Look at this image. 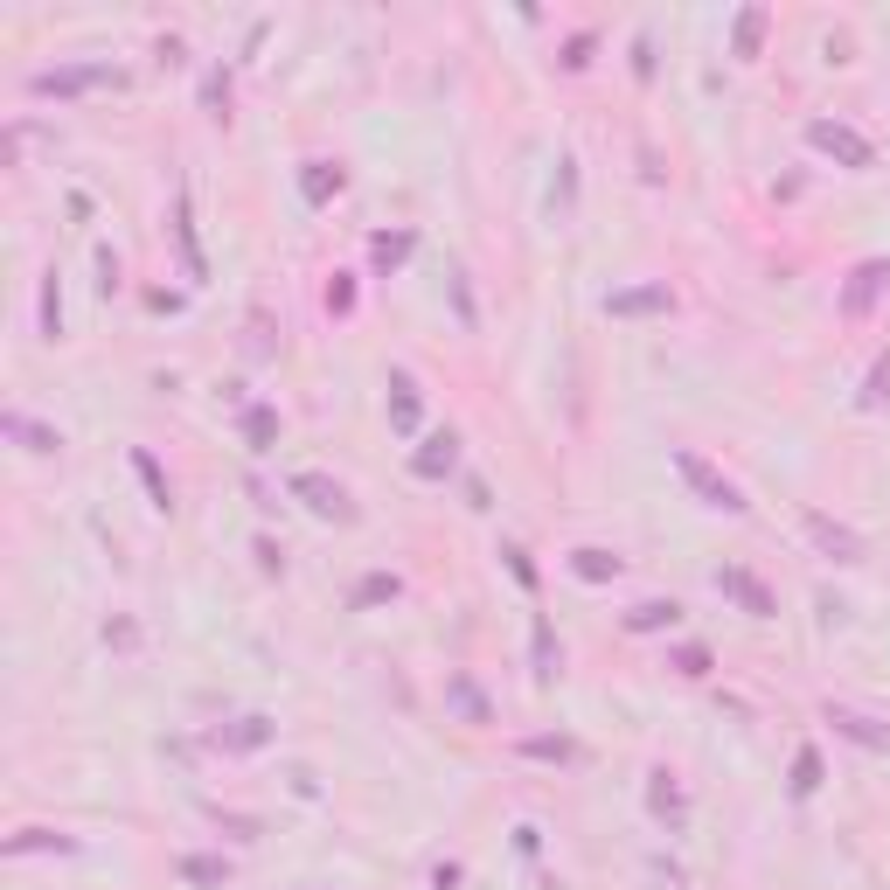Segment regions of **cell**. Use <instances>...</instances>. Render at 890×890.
Returning <instances> with one entry per match:
<instances>
[{
	"mask_svg": "<svg viewBox=\"0 0 890 890\" xmlns=\"http://www.w3.org/2000/svg\"><path fill=\"white\" fill-rule=\"evenodd\" d=\"M675 466H682V480L703 494V508H724V515H744V487L738 480H724L703 452H675Z\"/></svg>",
	"mask_w": 890,
	"mask_h": 890,
	"instance_id": "1",
	"label": "cell"
},
{
	"mask_svg": "<svg viewBox=\"0 0 890 890\" xmlns=\"http://www.w3.org/2000/svg\"><path fill=\"white\" fill-rule=\"evenodd\" d=\"M293 494H306V508H313V515H327V522H355L348 487H341V480H327V473H293Z\"/></svg>",
	"mask_w": 890,
	"mask_h": 890,
	"instance_id": "2",
	"label": "cell"
},
{
	"mask_svg": "<svg viewBox=\"0 0 890 890\" xmlns=\"http://www.w3.org/2000/svg\"><path fill=\"white\" fill-rule=\"evenodd\" d=\"M717 585H724V592L738 598V605L751 612V619H772V592H765V585H758L751 571H738V564H724V571H717Z\"/></svg>",
	"mask_w": 890,
	"mask_h": 890,
	"instance_id": "3",
	"label": "cell"
},
{
	"mask_svg": "<svg viewBox=\"0 0 890 890\" xmlns=\"http://www.w3.org/2000/svg\"><path fill=\"white\" fill-rule=\"evenodd\" d=\"M675 619H682V605H675V598H647L626 626H633V633H647V626H675Z\"/></svg>",
	"mask_w": 890,
	"mask_h": 890,
	"instance_id": "4",
	"label": "cell"
},
{
	"mask_svg": "<svg viewBox=\"0 0 890 890\" xmlns=\"http://www.w3.org/2000/svg\"><path fill=\"white\" fill-rule=\"evenodd\" d=\"M7 432H14V439H28V452H56V432H42V425H35V418H21V411H7Z\"/></svg>",
	"mask_w": 890,
	"mask_h": 890,
	"instance_id": "5",
	"label": "cell"
},
{
	"mask_svg": "<svg viewBox=\"0 0 890 890\" xmlns=\"http://www.w3.org/2000/svg\"><path fill=\"white\" fill-rule=\"evenodd\" d=\"M181 877H188V884H230V863H216V856H181Z\"/></svg>",
	"mask_w": 890,
	"mask_h": 890,
	"instance_id": "6",
	"label": "cell"
},
{
	"mask_svg": "<svg viewBox=\"0 0 890 890\" xmlns=\"http://www.w3.org/2000/svg\"><path fill=\"white\" fill-rule=\"evenodd\" d=\"M452 432H439V439H432V452H418V473H425V480H439V473H452Z\"/></svg>",
	"mask_w": 890,
	"mask_h": 890,
	"instance_id": "7",
	"label": "cell"
},
{
	"mask_svg": "<svg viewBox=\"0 0 890 890\" xmlns=\"http://www.w3.org/2000/svg\"><path fill=\"white\" fill-rule=\"evenodd\" d=\"M605 571H619V557H605V550H578V578H605Z\"/></svg>",
	"mask_w": 890,
	"mask_h": 890,
	"instance_id": "8",
	"label": "cell"
},
{
	"mask_svg": "<svg viewBox=\"0 0 890 890\" xmlns=\"http://www.w3.org/2000/svg\"><path fill=\"white\" fill-rule=\"evenodd\" d=\"M640 306H668V293H633V299H612V313H640Z\"/></svg>",
	"mask_w": 890,
	"mask_h": 890,
	"instance_id": "9",
	"label": "cell"
}]
</instances>
